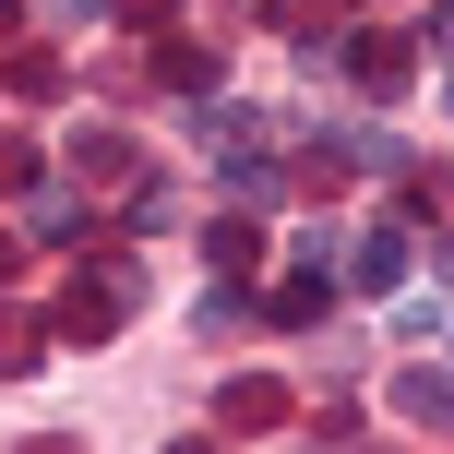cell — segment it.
Here are the masks:
<instances>
[{"instance_id": "obj_1", "label": "cell", "mask_w": 454, "mask_h": 454, "mask_svg": "<svg viewBox=\"0 0 454 454\" xmlns=\"http://www.w3.org/2000/svg\"><path fill=\"white\" fill-rule=\"evenodd\" d=\"M132 287H144V275H96L84 299H60V335H108V323L132 311Z\"/></svg>"}, {"instance_id": "obj_2", "label": "cell", "mask_w": 454, "mask_h": 454, "mask_svg": "<svg viewBox=\"0 0 454 454\" xmlns=\"http://www.w3.org/2000/svg\"><path fill=\"white\" fill-rule=\"evenodd\" d=\"M395 419L407 431H454V383L442 371H395Z\"/></svg>"}, {"instance_id": "obj_3", "label": "cell", "mask_w": 454, "mask_h": 454, "mask_svg": "<svg viewBox=\"0 0 454 454\" xmlns=\"http://www.w3.org/2000/svg\"><path fill=\"white\" fill-rule=\"evenodd\" d=\"M215 419H227V431H275V419H287V383H227Z\"/></svg>"}, {"instance_id": "obj_4", "label": "cell", "mask_w": 454, "mask_h": 454, "mask_svg": "<svg viewBox=\"0 0 454 454\" xmlns=\"http://www.w3.org/2000/svg\"><path fill=\"white\" fill-rule=\"evenodd\" d=\"M347 263H359V287H407V227H371Z\"/></svg>"}, {"instance_id": "obj_5", "label": "cell", "mask_w": 454, "mask_h": 454, "mask_svg": "<svg viewBox=\"0 0 454 454\" xmlns=\"http://www.w3.org/2000/svg\"><path fill=\"white\" fill-rule=\"evenodd\" d=\"M204 251H215V275H227V287H239V275L263 263V239H251V215H215V227H204Z\"/></svg>"}, {"instance_id": "obj_6", "label": "cell", "mask_w": 454, "mask_h": 454, "mask_svg": "<svg viewBox=\"0 0 454 454\" xmlns=\"http://www.w3.org/2000/svg\"><path fill=\"white\" fill-rule=\"evenodd\" d=\"M347 72H359V84H407V36H359Z\"/></svg>"}, {"instance_id": "obj_7", "label": "cell", "mask_w": 454, "mask_h": 454, "mask_svg": "<svg viewBox=\"0 0 454 454\" xmlns=\"http://www.w3.org/2000/svg\"><path fill=\"white\" fill-rule=\"evenodd\" d=\"M24 227H36V239H84V204H72V192H36Z\"/></svg>"}, {"instance_id": "obj_8", "label": "cell", "mask_w": 454, "mask_h": 454, "mask_svg": "<svg viewBox=\"0 0 454 454\" xmlns=\"http://www.w3.org/2000/svg\"><path fill=\"white\" fill-rule=\"evenodd\" d=\"M227 204L263 215V204H275V168H263V156H239V168H227Z\"/></svg>"}, {"instance_id": "obj_9", "label": "cell", "mask_w": 454, "mask_h": 454, "mask_svg": "<svg viewBox=\"0 0 454 454\" xmlns=\"http://www.w3.org/2000/svg\"><path fill=\"white\" fill-rule=\"evenodd\" d=\"M12 359H36V323H12V311H0V371H12Z\"/></svg>"}, {"instance_id": "obj_10", "label": "cell", "mask_w": 454, "mask_h": 454, "mask_svg": "<svg viewBox=\"0 0 454 454\" xmlns=\"http://www.w3.org/2000/svg\"><path fill=\"white\" fill-rule=\"evenodd\" d=\"M96 12H108V0H48V24H96Z\"/></svg>"}, {"instance_id": "obj_11", "label": "cell", "mask_w": 454, "mask_h": 454, "mask_svg": "<svg viewBox=\"0 0 454 454\" xmlns=\"http://www.w3.org/2000/svg\"><path fill=\"white\" fill-rule=\"evenodd\" d=\"M12 263H24V251H12V239H0V275H12Z\"/></svg>"}, {"instance_id": "obj_12", "label": "cell", "mask_w": 454, "mask_h": 454, "mask_svg": "<svg viewBox=\"0 0 454 454\" xmlns=\"http://www.w3.org/2000/svg\"><path fill=\"white\" fill-rule=\"evenodd\" d=\"M442 108H454V84H442Z\"/></svg>"}]
</instances>
